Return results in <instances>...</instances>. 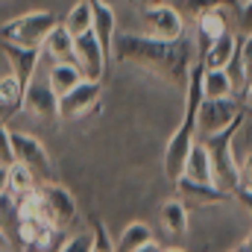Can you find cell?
Here are the masks:
<instances>
[{"instance_id":"cell-1","label":"cell","mask_w":252,"mask_h":252,"mask_svg":"<svg viewBox=\"0 0 252 252\" xmlns=\"http://www.w3.org/2000/svg\"><path fill=\"white\" fill-rule=\"evenodd\" d=\"M112 56L121 64H135L170 85H182L188 82L190 70V41L182 35L176 41H164V38H153V35H138V32H124L115 35V47Z\"/></svg>"},{"instance_id":"cell-2","label":"cell","mask_w":252,"mask_h":252,"mask_svg":"<svg viewBox=\"0 0 252 252\" xmlns=\"http://www.w3.org/2000/svg\"><path fill=\"white\" fill-rule=\"evenodd\" d=\"M202 67L205 64L199 59L190 64L188 82H185V115H182V124L170 135L167 150H164V176L170 182H176L185 173L188 153L193 147V141H196V109H199V100H202Z\"/></svg>"},{"instance_id":"cell-3","label":"cell","mask_w":252,"mask_h":252,"mask_svg":"<svg viewBox=\"0 0 252 252\" xmlns=\"http://www.w3.org/2000/svg\"><path fill=\"white\" fill-rule=\"evenodd\" d=\"M247 115H238L232 124L214 135H205L202 144L208 147V156H211V173H214V185L226 193H235V188L241 185V164L235 161V153H232V144H235V135L238 129L244 126Z\"/></svg>"},{"instance_id":"cell-4","label":"cell","mask_w":252,"mask_h":252,"mask_svg":"<svg viewBox=\"0 0 252 252\" xmlns=\"http://www.w3.org/2000/svg\"><path fill=\"white\" fill-rule=\"evenodd\" d=\"M56 15L47 9H35L27 15H18L6 24H0V41H12V44H24V47H41L44 35L56 27Z\"/></svg>"},{"instance_id":"cell-5","label":"cell","mask_w":252,"mask_h":252,"mask_svg":"<svg viewBox=\"0 0 252 252\" xmlns=\"http://www.w3.org/2000/svg\"><path fill=\"white\" fill-rule=\"evenodd\" d=\"M38 214L56 229V232H64L73 226L79 208H76V199L73 193L64 188L62 182L50 179L44 185H38Z\"/></svg>"},{"instance_id":"cell-6","label":"cell","mask_w":252,"mask_h":252,"mask_svg":"<svg viewBox=\"0 0 252 252\" xmlns=\"http://www.w3.org/2000/svg\"><path fill=\"white\" fill-rule=\"evenodd\" d=\"M12 153H15V161H21V164L35 176L38 185L56 179V176H53L50 153H47V147H44L35 135H30V132H12Z\"/></svg>"},{"instance_id":"cell-7","label":"cell","mask_w":252,"mask_h":252,"mask_svg":"<svg viewBox=\"0 0 252 252\" xmlns=\"http://www.w3.org/2000/svg\"><path fill=\"white\" fill-rule=\"evenodd\" d=\"M21 112H27L35 121H59V97L50 85L47 76H32L24 88V100H21Z\"/></svg>"},{"instance_id":"cell-8","label":"cell","mask_w":252,"mask_h":252,"mask_svg":"<svg viewBox=\"0 0 252 252\" xmlns=\"http://www.w3.org/2000/svg\"><path fill=\"white\" fill-rule=\"evenodd\" d=\"M141 18H144V30L153 38H164V41H176L185 35V18L176 6L167 3H153V6H141Z\"/></svg>"},{"instance_id":"cell-9","label":"cell","mask_w":252,"mask_h":252,"mask_svg":"<svg viewBox=\"0 0 252 252\" xmlns=\"http://www.w3.org/2000/svg\"><path fill=\"white\" fill-rule=\"evenodd\" d=\"M238 115H244V106L235 103L232 97H223V100H199V109H196V135H214L220 129L232 124Z\"/></svg>"},{"instance_id":"cell-10","label":"cell","mask_w":252,"mask_h":252,"mask_svg":"<svg viewBox=\"0 0 252 252\" xmlns=\"http://www.w3.org/2000/svg\"><path fill=\"white\" fill-rule=\"evenodd\" d=\"M103 94V79H82L79 85H73L67 94L59 97V121H76L82 115H88Z\"/></svg>"},{"instance_id":"cell-11","label":"cell","mask_w":252,"mask_h":252,"mask_svg":"<svg viewBox=\"0 0 252 252\" xmlns=\"http://www.w3.org/2000/svg\"><path fill=\"white\" fill-rule=\"evenodd\" d=\"M73 62L79 64V70H82L85 79H103L106 76L109 53L97 41L94 30H88V32H82V35L73 38Z\"/></svg>"},{"instance_id":"cell-12","label":"cell","mask_w":252,"mask_h":252,"mask_svg":"<svg viewBox=\"0 0 252 252\" xmlns=\"http://www.w3.org/2000/svg\"><path fill=\"white\" fill-rule=\"evenodd\" d=\"M229 6H214V9H205L202 15H196V41H199V56L208 50L211 41H217L223 32L232 30V18H229ZM196 56V59H199Z\"/></svg>"},{"instance_id":"cell-13","label":"cell","mask_w":252,"mask_h":252,"mask_svg":"<svg viewBox=\"0 0 252 252\" xmlns=\"http://www.w3.org/2000/svg\"><path fill=\"white\" fill-rule=\"evenodd\" d=\"M0 50L9 62V70L27 85L35 73H38V64H41V47H24V44H12V41H0Z\"/></svg>"},{"instance_id":"cell-14","label":"cell","mask_w":252,"mask_h":252,"mask_svg":"<svg viewBox=\"0 0 252 252\" xmlns=\"http://www.w3.org/2000/svg\"><path fill=\"white\" fill-rule=\"evenodd\" d=\"M173 185H176L179 199H182V202H193V205H220V202H226V199L232 196V193L220 190L217 185L193 182V179H188V176H179Z\"/></svg>"},{"instance_id":"cell-15","label":"cell","mask_w":252,"mask_h":252,"mask_svg":"<svg viewBox=\"0 0 252 252\" xmlns=\"http://www.w3.org/2000/svg\"><path fill=\"white\" fill-rule=\"evenodd\" d=\"M115 250H121V252H161V247L156 244L153 229L144 220H132L124 232H121Z\"/></svg>"},{"instance_id":"cell-16","label":"cell","mask_w":252,"mask_h":252,"mask_svg":"<svg viewBox=\"0 0 252 252\" xmlns=\"http://www.w3.org/2000/svg\"><path fill=\"white\" fill-rule=\"evenodd\" d=\"M53 235H56V229L44 217H38V214L18 220V238L24 241L27 250H44V247H50Z\"/></svg>"},{"instance_id":"cell-17","label":"cell","mask_w":252,"mask_h":252,"mask_svg":"<svg viewBox=\"0 0 252 252\" xmlns=\"http://www.w3.org/2000/svg\"><path fill=\"white\" fill-rule=\"evenodd\" d=\"M41 56L47 59V62H73V35L67 32V27H64L62 21L44 35V41H41Z\"/></svg>"},{"instance_id":"cell-18","label":"cell","mask_w":252,"mask_h":252,"mask_svg":"<svg viewBox=\"0 0 252 252\" xmlns=\"http://www.w3.org/2000/svg\"><path fill=\"white\" fill-rule=\"evenodd\" d=\"M94 3V35L97 41L103 44V50L112 56V47H115V35H118V18H115V9L106 3V0H91Z\"/></svg>"},{"instance_id":"cell-19","label":"cell","mask_w":252,"mask_h":252,"mask_svg":"<svg viewBox=\"0 0 252 252\" xmlns=\"http://www.w3.org/2000/svg\"><path fill=\"white\" fill-rule=\"evenodd\" d=\"M238 47H241V35L229 30V32H223L217 41L208 44V50L199 56V62L205 64V67H226V64L232 62V56L238 53Z\"/></svg>"},{"instance_id":"cell-20","label":"cell","mask_w":252,"mask_h":252,"mask_svg":"<svg viewBox=\"0 0 252 252\" xmlns=\"http://www.w3.org/2000/svg\"><path fill=\"white\" fill-rule=\"evenodd\" d=\"M235 82L226 67H202V97L205 100H223L235 97Z\"/></svg>"},{"instance_id":"cell-21","label":"cell","mask_w":252,"mask_h":252,"mask_svg":"<svg viewBox=\"0 0 252 252\" xmlns=\"http://www.w3.org/2000/svg\"><path fill=\"white\" fill-rule=\"evenodd\" d=\"M193 182H205V185H214V173H211V156H208V147L202 141H193L188 153V161H185V173Z\"/></svg>"},{"instance_id":"cell-22","label":"cell","mask_w":252,"mask_h":252,"mask_svg":"<svg viewBox=\"0 0 252 252\" xmlns=\"http://www.w3.org/2000/svg\"><path fill=\"white\" fill-rule=\"evenodd\" d=\"M161 226H164V232L170 238H185L188 235L190 220H188V208H185L182 199H167L161 205Z\"/></svg>"},{"instance_id":"cell-23","label":"cell","mask_w":252,"mask_h":252,"mask_svg":"<svg viewBox=\"0 0 252 252\" xmlns=\"http://www.w3.org/2000/svg\"><path fill=\"white\" fill-rule=\"evenodd\" d=\"M47 79H50L56 97H62V94H67L73 85H79L85 76H82V70H79L76 62H53L50 70H47Z\"/></svg>"},{"instance_id":"cell-24","label":"cell","mask_w":252,"mask_h":252,"mask_svg":"<svg viewBox=\"0 0 252 252\" xmlns=\"http://www.w3.org/2000/svg\"><path fill=\"white\" fill-rule=\"evenodd\" d=\"M62 24L67 27V32H70L73 38L82 35V32H88L91 24H94V3H91V0H76V3L70 6V12L64 15Z\"/></svg>"},{"instance_id":"cell-25","label":"cell","mask_w":252,"mask_h":252,"mask_svg":"<svg viewBox=\"0 0 252 252\" xmlns=\"http://www.w3.org/2000/svg\"><path fill=\"white\" fill-rule=\"evenodd\" d=\"M24 82L9 70L6 76H0V109L6 112V115H15V112H21V100H24Z\"/></svg>"},{"instance_id":"cell-26","label":"cell","mask_w":252,"mask_h":252,"mask_svg":"<svg viewBox=\"0 0 252 252\" xmlns=\"http://www.w3.org/2000/svg\"><path fill=\"white\" fill-rule=\"evenodd\" d=\"M38 188V182H35V176L21 164V161H12L9 167H6V190L9 193H30V190Z\"/></svg>"},{"instance_id":"cell-27","label":"cell","mask_w":252,"mask_h":252,"mask_svg":"<svg viewBox=\"0 0 252 252\" xmlns=\"http://www.w3.org/2000/svg\"><path fill=\"white\" fill-rule=\"evenodd\" d=\"M214 6H229V9H235L238 12V0H182L179 3V12H185L190 18H196V15H202L205 9H214Z\"/></svg>"},{"instance_id":"cell-28","label":"cell","mask_w":252,"mask_h":252,"mask_svg":"<svg viewBox=\"0 0 252 252\" xmlns=\"http://www.w3.org/2000/svg\"><path fill=\"white\" fill-rule=\"evenodd\" d=\"M91 235H94V252H112L115 250V241L109 238L106 226L100 220H91Z\"/></svg>"},{"instance_id":"cell-29","label":"cell","mask_w":252,"mask_h":252,"mask_svg":"<svg viewBox=\"0 0 252 252\" xmlns=\"http://www.w3.org/2000/svg\"><path fill=\"white\" fill-rule=\"evenodd\" d=\"M62 252H94V235L91 232H82V235H73L70 241H64Z\"/></svg>"},{"instance_id":"cell-30","label":"cell","mask_w":252,"mask_h":252,"mask_svg":"<svg viewBox=\"0 0 252 252\" xmlns=\"http://www.w3.org/2000/svg\"><path fill=\"white\" fill-rule=\"evenodd\" d=\"M15 161V153H12V132L6 121H0V164H12Z\"/></svg>"},{"instance_id":"cell-31","label":"cell","mask_w":252,"mask_h":252,"mask_svg":"<svg viewBox=\"0 0 252 252\" xmlns=\"http://www.w3.org/2000/svg\"><path fill=\"white\" fill-rule=\"evenodd\" d=\"M252 32V0H244L238 6V35H250Z\"/></svg>"},{"instance_id":"cell-32","label":"cell","mask_w":252,"mask_h":252,"mask_svg":"<svg viewBox=\"0 0 252 252\" xmlns=\"http://www.w3.org/2000/svg\"><path fill=\"white\" fill-rule=\"evenodd\" d=\"M232 196H235V199H238L247 211H250V217H252V188H247V185H238Z\"/></svg>"},{"instance_id":"cell-33","label":"cell","mask_w":252,"mask_h":252,"mask_svg":"<svg viewBox=\"0 0 252 252\" xmlns=\"http://www.w3.org/2000/svg\"><path fill=\"white\" fill-rule=\"evenodd\" d=\"M241 185L252 188V150L244 156V161H241Z\"/></svg>"},{"instance_id":"cell-34","label":"cell","mask_w":252,"mask_h":252,"mask_svg":"<svg viewBox=\"0 0 252 252\" xmlns=\"http://www.w3.org/2000/svg\"><path fill=\"white\" fill-rule=\"evenodd\" d=\"M12 250V241H9V232L0 226V252H9Z\"/></svg>"},{"instance_id":"cell-35","label":"cell","mask_w":252,"mask_h":252,"mask_svg":"<svg viewBox=\"0 0 252 252\" xmlns=\"http://www.w3.org/2000/svg\"><path fill=\"white\" fill-rule=\"evenodd\" d=\"M238 252H252V232L247 235V238H244V244L238 247Z\"/></svg>"},{"instance_id":"cell-36","label":"cell","mask_w":252,"mask_h":252,"mask_svg":"<svg viewBox=\"0 0 252 252\" xmlns=\"http://www.w3.org/2000/svg\"><path fill=\"white\" fill-rule=\"evenodd\" d=\"M241 97H244V103H247V106L252 109V82L247 85V88H244V94H241Z\"/></svg>"},{"instance_id":"cell-37","label":"cell","mask_w":252,"mask_h":252,"mask_svg":"<svg viewBox=\"0 0 252 252\" xmlns=\"http://www.w3.org/2000/svg\"><path fill=\"white\" fill-rule=\"evenodd\" d=\"M6 167H9V164H0V193L6 190Z\"/></svg>"},{"instance_id":"cell-38","label":"cell","mask_w":252,"mask_h":252,"mask_svg":"<svg viewBox=\"0 0 252 252\" xmlns=\"http://www.w3.org/2000/svg\"><path fill=\"white\" fill-rule=\"evenodd\" d=\"M141 6H153V3H161V0H138Z\"/></svg>"},{"instance_id":"cell-39","label":"cell","mask_w":252,"mask_h":252,"mask_svg":"<svg viewBox=\"0 0 252 252\" xmlns=\"http://www.w3.org/2000/svg\"><path fill=\"white\" fill-rule=\"evenodd\" d=\"M238 3H244V0H238Z\"/></svg>"}]
</instances>
